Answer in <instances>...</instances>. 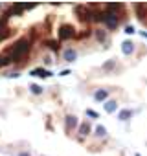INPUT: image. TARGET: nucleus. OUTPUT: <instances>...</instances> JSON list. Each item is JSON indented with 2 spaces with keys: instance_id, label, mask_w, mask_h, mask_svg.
<instances>
[{
  "instance_id": "obj_8",
  "label": "nucleus",
  "mask_w": 147,
  "mask_h": 156,
  "mask_svg": "<svg viewBox=\"0 0 147 156\" xmlns=\"http://www.w3.org/2000/svg\"><path fill=\"white\" fill-rule=\"evenodd\" d=\"M17 156H31V154H30V152H26V151H20Z\"/></svg>"
},
{
  "instance_id": "obj_3",
  "label": "nucleus",
  "mask_w": 147,
  "mask_h": 156,
  "mask_svg": "<svg viewBox=\"0 0 147 156\" xmlns=\"http://www.w3.org/2000/svg\"><path fill=\"white\" fill-rule=\"evenodd\" d=\"M30 75H37V77H42V79H44V77H50L52 75V72L50 70H44V68H35V70L30 72Z\"/></svg>"
},
{
  "instance_id": "obj_1",
  "label": "nucleus",
  "mask_w": 147,
  "mask_h": 156,
  "mask_svg": "<svg viewBox=\"0 0 147 156\" xmlns=\"http://www.w3.org/2000/svg\"><path fill=\"white\" fill-rule=\"evenodd\" d=\"M30 50H31V42H30V39H28V37H22V39H19V41L9 48L8 53H9V57H11L13 62H22V59L28 57Z\"/></svg>"
},
{
  "instance_id": "obj_5",
  "label": "nucleus",
  "mask_w": 147,
  "mask_h": 156,
  "mask_svg": "<svg viewBox=\"0 0 147 156\" xmlns=\"http://www.w3.org/2000/svg\"><path fill=\"white\" fill-rule=\"evenodd\" d=\"M30 90H31V94H35V96L42 94V88H41L39 85H30Z\"/></svg>"
},
{
  "instance_id": "obj_2",
  "label": "nucleus",
  "mask_w": 147,
  "mask_h": 156,
  "mask_svg": "<svg viewBox=\"0 0 147 156\" xmlns=\"http://www.w3.org/2000/svg\"><path fill=\"white\" fill-rule=\"evenodd\" d=\"M63 59H64L66 62H74V61L77 59V51L72 50V48H66V50L63 51Z\"/></svg>"
},
{
  "instance_id": "obj_4",
  "label": "nucleus",
  "mask_w": 147,
  "mask_h": 156,
  "mask_svg": "<svg viewBox=\"0 0 147 156\" xmlns=\"http://www.w3.org/2000/svg\"><path fill=\"white\" fill-rule=\"evenodd\" d=\"M9 62H13V61H11V57H9L8 51H6L4 55H0V68H2V66H8Z\"/></svg>"
},
{
  "instance_id": "obj_7",
  "label": "nucleus",
  "mask_w": 147,
  "mask_h": 156,
  "mask_svg": "<svg viewBox=\"0 0 147 156\" xmlns=\"http://www.w3.org/2000/svg\"><path fill=\"white\" fill-rule=\"evenodd\" d=\"M20 73L19 72H11V73H8V77H9V79H15V77H19Z\"/></svg>"
},
{
  "instance_id": "obj_6",
  "label": "nucleus",
  "mask_w": 147,
  "mask_h": 156,
  "mask_svg": "<svg viewBox=\"0 0 147 156\" xmlns=\"http://www.w3.org/2000/svg\"><path fill=\"white\" fill-rule=\"evenodd\" d=\"M66 123H68V127H74V123H76V118L68 116V118H66Z\"/></svg>"
}]
</instances>
